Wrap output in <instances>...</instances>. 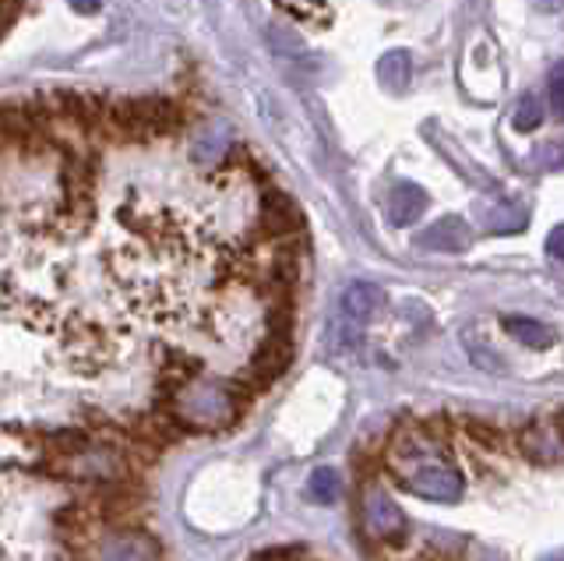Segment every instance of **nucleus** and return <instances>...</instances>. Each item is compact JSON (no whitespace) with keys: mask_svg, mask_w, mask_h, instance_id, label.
<instances>
[{"mask_svg":"<svg viewBox=\"0 0 564 561\" xmlns=\"http://www.w3.org/2000/svg\"><path fill=\"white\" fill-rule=\"evenodd\" d=\"M511 125H516V131H536L543 125V107L536 96H525L519 99L516 107V117H511Z\"/></svg>","mask_w":564,"mask_h":561,"instance_id":"13","label":"nucleus"},{"mask_svg":"<svg viewBox=\"0 0 564 561\" xmlns=\"http://www.w3.org/2000/svg\"><path fill=\"white\" fill-rule=\"evenodd\" d=\"M519 449L529 463L554 466L564 463V417L557 420H536L519 434Z\"/></svg>","mask_w":564,"mask_h":561,"instance_id":"6","label":"nucleus"},{"mask_svg":"<svg viewBox=\"0 0 564 561\" xmlns=\"http://www.w3.org/2000/svg\"><path fill=\"white\" fill-rule=\"evenodd\" d=\"M423 213H427V191L416 184H395L384 202V216L392 226H413Z\"/></svg>","mask_w":564,"mask_h":561,"instance_id":"9","label":"nucleus"},{"mask_svg":"<svg viewBox=\"0 0 564 561\" xmlns=\"http://www.w3.org/2000/svg\"><path fill=\"white\" fill-rule=\"evenodd\" d=\"M254 392L240 378H194L173 399V413L184 420L187 431H226L251 407Z\"/></svg>","mask_w":564,"mask_h":561,"instance_id":"1","label":"nucleus"},{"mask_svg":"<svg viewBox=\"0 0 564 561\" xmlns=\"http://www.w3.org/2000/svg\"><path fill=\"white\" fill-rule=\"evenodd\" d=\"M381 78L392 85V89H402L405 82H410V57H405V50H392V54H384V61L378 64Z\"/></svg>","mask_w":564,"mask_h":561,"instance_id":"12","label":"nucleus"},{"mask_svg":"<svg viewBox=\"0 0 564 561\" xmlns=\"http://www.w3.org/2000/svg\"><path fill=\"white\" fill-rule=\"evenodd\" d=\"M546 251H551L554 261H561V266H564V223L554 226L551 237H546Z\"/></svg>","mask_w":564,"mask_h":561,"instance_id":"15","label":"nucleus"},{"mask_svg":"<svg viewBox=\"0 0 564 561\" xmlns=\"http://www.w3.org/2000/svg\"><path fill=\"white\" fill-rule=\"evenodd\" d=\"M4 32H8V25H0V36H4Z\"/></svg>","mask_w":564,"mask_h":561,"instance_id":"18","label":"nucleus"},{"mask_svg":"<svg viewBox=\"0 0 564 561\" xmlns=\"http://www.w3.org/2000/svg\"><path fill=\"white\" fill-rule=\"evenodd\" d=\"M290 360H293V336H275V332H269V336L261 339V346L254 349V357L247 364V371L240 375V381L258 396L286 371Z\"/></svg>","mask_w":564,"mask_h":561,"instance_id":"4","label":"nucleus"},{"mask_svg":"<svg viewBox=\"0 0 564 561\" xmlns=\"http://www.w3.org/2000/svg\"><path fill=\"white\" fill-rule=\"evenodd\" d=\"M551 107L564 120V61L554 64V72H551Z\"/></svg>","mask_w":564,"mask_h":561,"instance_id":"14","label":"nucleus"},{"mask_svg":"<svg viewBox=\"0 0 564 561\" xmlns=\"http://www.w3.org/2000/svg\"><path fill=\"white\" fill-rule=\"evenodd\" d=\"M96 561H159V540L134 526H120L99 540Z\"/></svg>","mask_w":564,"mask_h":561,"instance_id":"5","label":"nucleus"},{"mask_svg":"<svg viewBox=\"0 0 564 561\" xmlns=\"http://www.w3.org/2000/svg\"><path fill=\"white\" fill-rule=\"evenodd\" d=\"M22 4H25V0H0V25H8V29H11V22L18 19V11H22Z\"/></svg>","mask_w":564,"mask_h":561,"instance_id":"16","label":"nucleus"},{"mask_svg":"<svg viewBox=\"0 0 564 561\" xmlns=\"http://www.w3.org/2000/svg\"><path fill=\"white\" fill-rule=\"evenodd\" d=\"M399 487H405L410 495L423 498V501H437V505H455L463 498L466 481L448 460H427L420 466H410L405 473H399Z\"/></svg>","mask_w":564,"mask_h":561,"instance_id":"3","label":"nucleus"},{"mask_svg":"<svg viewBox=\"0 0 564 561\" xmlns=\"http://www.w3.org/2000/svg\"><path fill=\"white\" fill-rule=\"evenodd\" d=\"M505 332L511 339H519L533 349H546V346L557 343V332L551 325L536 322V319H505Z\"/></svg>","mask_w":564,"mask_h":561,"instance_id":"10","label":"nucleus"},{"mask_svg":"<svg viewBox=\"0 0 564 561\" xmlns=\"http://www.w3.org/2000/svg\"><path fill=\"white\" fill-rule=\"evenodd\" d=\"M546 561H564V551H557V554H551V558H546Z\"/></svg>","mask_w":564,"mask_h":561,"instance_id":"17","label":"nucleus"},{"mask_svg":"<svg viewBox=\"0 0 564 561\" xmlns=\"http://www.w3.org/2000/svg\"><path fill=\"white\" fill-rule=\"evenodd\" d=\"M339 490H343V484H339V473H335V470L322 466V470L311 473V481H307V498L311 501L332 505L335 498H339Z\"/></svg>","mask_w":564,"mask_h":561,"instance_id":"11","label":"nucleus"},{"mask_svg":"<svg viewBox=\"0 0 564 561\" xmlns=\"http://www.w3.org/2000/svg\"><path fill=\"white\" fill-rule=\"evenodd\" d=\"M360 526L370 540L378 543H402L410 537V519L395 505V498L388 495L384 484L367 481L360 487Z\"/></svg>","mask_w":564,"mask_h":561,"instance_id":"2","label":"nucleus"},{"mask_svg":"<svg viewBox=\"0 0 564 561\" xmlns=\"http://www.w3.org/2000/svg\"><path fill=\"white\" fill-rule=\"evenodd\" d=\"M416 244H420V248H427V251H445V255L466 251L469 248V226L458 216L437 219V223H431L427 230L416 237Z\"/></svg>","mask_w":564,"mask_h":561,"instance_id":"8","label":"nucleus"},{"mask_svg":"<svg viewBox=\"0 0 564 561\" xmlns=\"http://www.w3.org/2000/svg\"><path fill=\"white\" fill-rule=\"evenodd\" d=\"M381 311H384V293H381V287L367 283V279H357V283L346 287V293H343V319L349 325L364 328L370 319H378Z\"/></svg>","mask_w":564,"mask_h":561,"instance_id":"7","label":"nucleus"}]
</instances>
